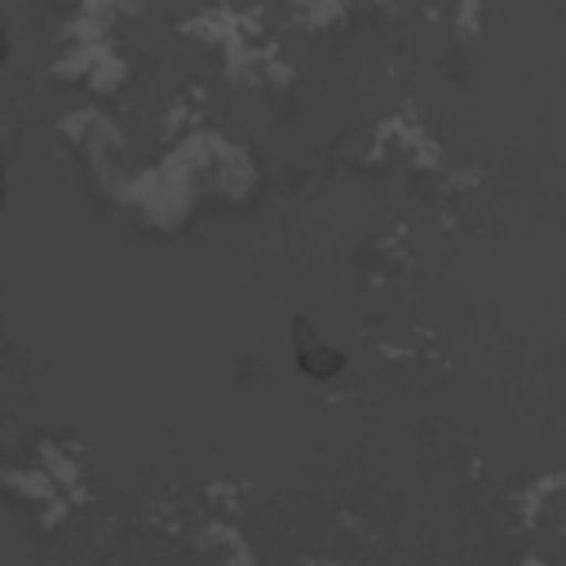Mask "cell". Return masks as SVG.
<instances>
[{
    "mask_svg": "<svg viewBox=\"0 0 566 566\" xmlns=\"http://www.w3.org/2000/svg\"><path fill=\"white\" fill-rule=\"evenodd\" d=\"M455 18L464 22V35H473V31H478V18H482V0H460Z\"/></svg>",
    "mask_w": 566,
    "mask_h": 566,
    "instance_id": "cell-1",
    "label": "cell"
}]
</instances>
